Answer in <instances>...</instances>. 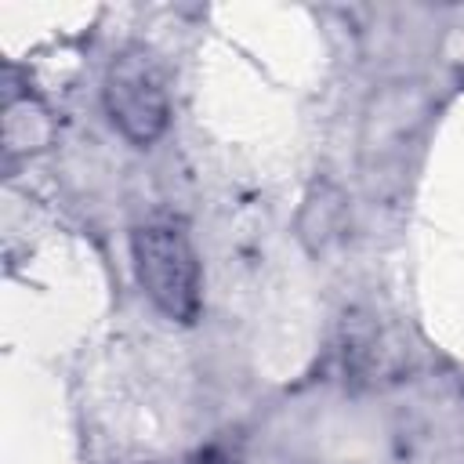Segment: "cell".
Returning <instances> with one entry per match:
<instances>
[{
  "mask_svg": "<svg viewBox=\"0 0 464 464\" xmlns=\"http://www.w3.org/2000/svg\"><path fill=\"white\" fill-rule=\"evenodd\" d=\"M130 257L145 297L167 319L192 323L199 315V261L178 218H145L130 232Z\"/></svg>",
  "mask_w": 464,
  "mask_h": 464,
  "instance_id": "obj_1",
  "label": "cell"
},
{
  "mask_svg": "<svg viewBox=\"0 0 464 464\" xmlns=\"http://www.w3.org/2000/svg\"><path fill=\"white\" fill-rule=\"evenodd\" d=\"M102 94H105V112L112 127L127 141L152 145L167 130V120H170L167 83L156 58L145 47H127L112 58Z\"/></svg>",
  "mask_w": 464,
  "mask_h": 464,
  "instance_id": "obj_2",
  "label": "cell"
}]
</instances>
